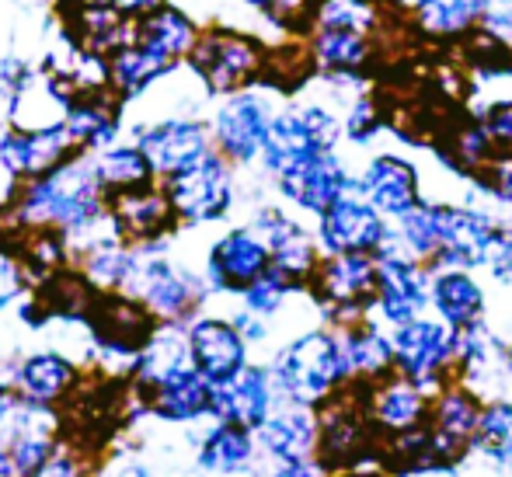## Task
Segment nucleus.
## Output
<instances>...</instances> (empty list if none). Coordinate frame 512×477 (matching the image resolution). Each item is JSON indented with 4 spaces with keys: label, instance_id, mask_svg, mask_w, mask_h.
Masks as SVG:
<instances>
[{
    "label": "nucleus",
    "instance_id": "1",
    "mask_svg": "<svg viewBox=\"0 0 512 477\" xmlns=\"http://www.w3.org/2000/svg\"><path fill=\"white\" fill-rule=\"evenodd\" d=\"M269 370L283 401L304 404L314 411L352 383L335 324H317V328L293 335L272 356Z\"/></svg>",
    "mask_w": 512,
    "mask_h": 477
},
{
    "label": "nucleus",
    "instance_id": "2",
    "mask_svg": "<svg viewBox=\"0 0 512 477\" xmlns=\"http://www.w3.org/2000/svg\"><path fill=\"white\" fill-rule=\"evenodd\" d=\"M314 460L328 474L342 471H366L370 460L380 464V436L370 425L363 408V394L356 383L324 401L317 408V453Z\"/></svg>",
    "mask_w": 512,
    "mask_h": 477
},
{
    "label": "nucleus",
    "instance_id": "3",
    "mask_svg": "<svg viewBox=\"0 0 512 477\" xmlns=\"http://www.w3.org/2000/svg\"><path fill=\"white\" fill-rule=\"evenodd\" d=\"M342 140V112H335L328 101H290L272 115L269 140H265L262 150V168L276 178L293 164L307 161V157L338 150Z\"/></svg>",
    "mask_w": 512,
    "mask_h": 477
},
{
    "label": "nucleus",
    "instance_id": "4",
    "mask_svg": "<svg viewBox=\"0 0 512 477\" xmlns=\"http://www.w3.org/2000/svg\"><path fill=\"white\" fill-rule=\"evenodd\" d=\"M377 276H380L377 255H352V251L328 255L324 251L314 276L307 283V296L314 300V307L321 310L328 324L356 321V317L373 314Z\"/></svg>",
    "mask_w": 512,
    "mask_h": 477
},
{
    "label": "nucleus",
    "instance_id": "5",
    "mask_svg": "<svg viewBox=\"0 0 512 477\" xmlns=\"http://www.w3.org/2000/svg\"><path fill=\"white\" fill-rule=\"evenodd\" d=\"M394 370L422 383L429 394L457 380V331L436 314H422L391 328Z\"/></svg>",
    "mask_w": 512,
    "mask_h": 477
},
{
    "label": "nucleus",
    "instance_id": "6",
    "mask_svg": "<svg viewBox=\"0 0 512 477\" xmlns=\"http://www.w3.org/2000/svg\"><path fill=\"white\" fill-rule=\"evenodd\" d=\"M506 216L481 202H450L436 199V230H439V258L432 269L457 265V269H485L492 248L499 241Z\"/></svg>",
    "mask_w": 512,
    "mask_h": 477
},
{
    "label": "nucleus",
    "instance_id": "7",
    "mask_svg": "<svg viewBox=\"0 0 512 477\" xmlns=\"http://www.w3.org/2000/svg\"><path fill=\"white\" fill-rule=\"evenodd\" d=\"M192 67L216 95H237L251 84H265L269 49L258 39L230 28H213L192 46Z\"/></svg>",
    "mask_w": 512,
    "mask_h": 477
},
{
    "label": "nucleus",
    "instance_id": "8",
    "mask_svg": "<svg viewBox=\"0 0 512 477\" xmlns=\"http://www.w3.org/2000/svg\"><path fill=\"white\" fill-rule=\"evenodd\" d=\"M314 234L321 241V251L328 255H380L394 241V223L352 185L345 195H338L321 216H314Z\"/></svg>",
    "mask_w": 512,
    "mask_h": 477
},
{
    "label": "nucleus",
    "instance_id": "9",
    "mask_svg": "<svg viewBox=\"0 0 512 477\" xmlns=\"http://www.w3.org/2000/svg\"><path fill=\"white\" fill-rule=\"evenodd\" d=\"M380 276H377V300H373V317L398 328L405 321L429 314L432 296V269L418 258H411L398 241H391L380 251Z\"/></svg>",
    "mask_w": 512,
    "mask_h": 477
},
{
    "label": "nucleus",
    "instance_id": "10",
    "mask_svg": "<svg viewBox=\"0 0 512 477\" xmlns=\"http://www.w3.org/2000/svg\"><path fill=\"white\" fill-rule=\"evenodd\" d=\"M481 411H485V397L474 387L460 380H450L432 394L429 408V436L436 443V453L443 460L446 474L457 471L474 450V436H478Z\"/></svg>",
    "mask_w": 512,
    "mask_h": 477
},
{
    "label": "nucleus",
    "instance_id": "11",
    "mask_svg": "<svg viewBox=\"0 0 512 477\" xmlns=\"http://www.w3.org/2000/svg\"><path fill=\"white\" fill-rule=\"evenodd\" d=\"M356 387L363 394V408L370 415V425L377 429L380 443L415 432L429 422L432 394L422 383L408 380L405 373L394 370L373 383H356Z\"/></svg>",
    "mask_w": 512,
    "mask_h": 477
},
{
    "label": "nucleus",
    "instance_id": "12",
    "mask_svg": "<svg viewBox=\"0 0 512 477\" xmlns=\"http://www.w3.org/2000/svg\"><path fill=\"white\" fill-rule=\"evenodd\" d=\"M276 108L258 91H237L216 108L213 119V147L227 157L230 164L262 161L265 140Z\"/></svg>",
    "mask_w": 512,
    "mask_h": 477
},
{
    "label": "nucleus",
    "instance_id": "13",
    "mask_svg": "<svg viewBox=\"0 0 512 477\" xmlns=\"http://www.w3.org/2000/svg\"><path fill=\"white\" fill-rule=\"evenodd\" d=\"M356 189L380 209L391 223L411 213L425 199L422 171L398 150H373L356 171Z\"/></svg>",
    "mask_w": 512,
    "mask_h": 477
},
{
    "label": "nucleus",
    "instance_id": "14",
    "mask_svg": "<svg viewBox=\"0 0 512 477\" xmlns=\"http://www.w3.org/2000/svg\"><path fill=\"white\" fill-rule=\"evenodd\" d=\"M255 234L269 244L272 255V272H279L283 279H290L297 289H307L310 276H314L317 262H321V241L317 234H310L297 216H290L279 206H265L251 220Z\"/></svg>",
    "mask_w": 512,
    "mask_h": 477
},
{
    "label": "nucleus",
    "instance_id": "15",
    "mask_svg": "<svg viewBox=\"0 0 512 477\" xmlns=\"http://www.w3.org/2000/svg\"><path fill=\"white\" fill-rule=\"evenodd\" d=\"M168 199L175 213L189 223H209L227 216L230 202H234V175H230V161L213 150L199 164H192L182 175H171Z\"/></svg>",
    "mask_w": 512,
    "mask_h": 477
},
{
    "label": "nucleus",
    "instance_id": "16",
    "mask_svg": "<svg viewBox=\"0 0 512 477\" xmlns=\"http://www.w3.org/2000/svg\"><path fill=\"white\" fill-rule=\"evenodd\" d=\"M356 185V171L349 168L338 150H324L307 161L286 168L283 175H276V189L290 202L293 209L310 216H321L338 195H345Z\"/></svg>",
    "mask_w": 512,
    "mask_h": 477
},
{
    "label": "nucleus",
    "instance_id": "17",
    "mask_svg": "<svg viewBox=\"0 0 512 477\" xmlns=\"http://www.w3.org/2000/svg\"><path fill=\"white\" fill-rule=\"evenodd\" d=\"M276 397L279 390L269 366L248 363L230 380L213 383V411L209 415H216V422H234L258 432L265 418L276 411Z\"/></svg>",
    "mask_w": 512,
    "mask_h": 477
},
{
    "label": "nucleus",
    "instance_id": "18",
    "mask_svg": "<svg viewBox=\"0 0 512 477\" xmlns=\"http://www.w3.org/2000/svg\"><path fill=\"white\" fill-rule=\"evenodd\" d=\"M272 269L269 244L255 234V227H237L223 234L209 248V283L220 293H244L255 279H262Z\"/></svg>",
    "mask_w": 512,
    "mask_h": 477
},
{
    "label": "nucleus",
    "instance_id": "19",
    "mask_svg": "<svg viewBox=\"0 0 512 477\" xmlns=\"http://www.w3.org/2000/svg\"><path fill=\"white\" fill-rule=\"evenodd\" d=\"M512 377V349L495 335L488 321L457 331V380L474 387L481 397H495L492 387Z\"/></svg>",
    "mask_w": 512,
    "mask_h": 477
},
{
    "label": "nucleus",
    "instance_id": "20",
    "mask_svg": "<svg viewBox=\"0 0 512 477\" xmlns=\"http://www.w3.org/2000/svg\"><path fill=\"white\" fill-rule=\"evenodd\" d=\"M248 349L244 335L237 331L234 321H220V317H199L189 328V352L192 366L209 380L223 383L234 373H241L248 366Z\"/></svg>",
    "mask_w": 512,
    "mask_h": 477
},
{
    "label": "nucleus",
    "instance_id": "21",
    "mask_svg": "<svg viewBox=\"0 0 512 477\" xmlns=\"http://www.w3.org/2000/svg\"><path fill=\"white\" fill-rule=\"evenodd\" d=\"M429 314H436L453 331L481 324L488 321V289L474 276V269H457V265L432 269Z\"/></svg>",
    "mask_w": 512,
    "mask_h": 477
},
{
    "label": "nucleus",
    "instance_id": "22",
    "mask_svg": "<svg viewBox=\"0 0 512 477\" xmlns=\"http://www.w3.org/2000/svg\"><path fill=\"white\" fill-rule=\"evenodd\" d=\"M338 342H342V356L349 366L352 383H373L387 373H394V342L391 328L380 317L366 314L356 321L335 324Z\"/></svg>",
    "mask_w": 512,
    "mask_h": 477
},
{
    "label": "nucleus",
    "instance_id": "23",
    "mask_svg": "<svg viewBox=\"0 0 512 477\" xmlns=\"http://www.w3.org/2000/svg\"><path fill=\"white\" fill-rule=\"evenodd\" d=\"M401 11L411 35L432 46H460L481 21L474 0H401Z\"/></svg>",
    "mask_w": 512,
    "mask_h": 477
},
{
    "label": "nucleus",
    "instance_id": "24",
    "mask_svg": "<svg viewBox=\"0 0 512 477\" xmlns=\"http://www.w3.org/2000/svg\"><path fill=\"white\" fill-rule=\"evenodd\" d=\"M150 168L161 175H182L192 164H199L206 154H213V136L199 122H164L143 140Z\"/></svg>",
    "mask_w": 512,
    "mask_h": 477
},
{
    "label": "nucleus",
    "instance_id": "25",
    "mask_svg": "<svg viewBox=\"0 0 512 477\" xmlns=\"http://www.w3.org/2000/svg\"><path fill=\"white\" fill-rule=\"evenodd\" d=\"M258 443L276 460H314L317 453V411L283 401L258 429Z\"/></svg>",
    "mask_w": 512,
    "mask_h": 477
},
{
    "label": "nucleus",
    "instance_id": "26",
    "mask_svg": "<svg viewBox=\"0 0 512 477\" xmlns=\"http://www.w3.org/2000/svg\"><path fill=\"white\" fill-rule=\"evenodd\" d=\"M154 411L171 422H192L199 415H209L213 411V383L196 366H185L154 387Z\"/></svg>",
    "mask_w": 512,
    "mask_h": 477
},
{
    "label": "nucleus",
    "instance_id": "27",
    "mask_svg": "<svg viewBox=\"0 0 512 477\" xmlns=\"http://www.w3.org/2000/svg\"><path fill=\"white\" fill-rule=\"evenodd\" d=\"M136 286L147 296L150 307L164 317H185L199 303V296H203L196 279L185 276V272H175L168 262H150L147 269L140 272Z\"/></svg>",
    "mask_w": 512,
    "mask_h": 477
},
{
    "label": "nucleus",
    "instance_id": "28",
    "mask_svg": "<svg viewBox=\"0 0 512 477\" xmlns=\"http://www.w3.org/2000/svg\"><path fill=\"white\" fill-rule=\"evenodd\" d=\"M199 464L213 474H241L255 464V432L234 422H216V429L203 439Z\"/></svg>",
    "mask_w": 512,
    "mask_h": 477
},
{
    "label": "nucleus",
    "instance_id": "29",
    "mask_svg": "<svg viewBox=\"0 0 512 477\" xmlns=\"http://www.w3.org/2000/svg\"><path fill=\"white\" fill-rule=\"evenodd\" d=\"M63 129H42V133H14L0 143V157L14 175H42L60 161L63 147H67Z\"/></svg>",
    "mask_w": 512,
    "mask_h": 477
},
{
    "label": "nucleus",
    "instance_id": "30",
    "mask_svg": "<svg viewBox=\"0 0 512 477\" xmlns=\"http://www.w3.org/2000/svg\"><path fill=\"white\" fill-rule=\"evenodd\" d=\"M471 457H481L495 471L512 474V397H488L485 401Z\"/></svg>",
    "mask_w": 512,
    "mask_h": 477
},
{
    "label": "nucleus",
    "instance_id": "31",
    "mask_svg": "<svg viewBox=\"0 0 512 477\" xmlns=\"http://www.w3.org/2000/svg\"><path fill=\"white\" fill-rule=\"evenodd\" d=\"M391 129V105L377 91H356L342 108V133L352 147H373Z\"/></svg>",
    "mask_w": 512,
    "mask_h": 477
},
{
    "label": "nucleus",
    "instance_id": "32",
    "mask_svg": "<svg viewBox=\"0 0 512 477\" xmlns=\"http://www.w3.org/2000/svg\"><path fill=\"white\" fill-rule=\"evenodd\" d=\"M95 328L108 349L129 352V349H140L150 338V317H143V310L133 307L129 300H102Z\"/></svg>",
    "mask_w": 512,
    "mask_h": 477
},
{
    "label": "nucleus",
    "instance_id": "33",
    "mask_svg": "<svg viewBox=\"0 0 512 477\" xmlns=\"http://www.w3.org/2000/svg\"><path fill=\"white\" fill-rule=\"evenodd\" d=\"M196 28L185 14L178 11H154L143 25V46L154 49V53H164V56H182V53H192L196 46Z\"/></svg>",
    "mask_w": 512,
    "mask_h": 477
},
{
    "label": "nucleus",
    "instance_id": "34",
    "mask_svg": "<svg viewBox=\"0 0 512 477\" xmlns=\"http://www.w3.org/2000/svg\"><path fill=\"white\" fill-rule=\"evenodd\" d=\"M70 380H74V366L60 356H35L18 373L21 390L32 401H53V397H60L70 387Z\"/></svg>",
    "mask_w": 512,
    "mask_h": 477
},
{
    "label": "nucleus",
    "instance_id": "35",
    "mask_svg": "<svg viewBox=\"0 0 512 477\" xmlns=\"http://www.w3.org/2000/svg\"><path fill=\"white\" fill-rule=\"evenodd\" d=\"M171 213H175V206H171V199H164V195H133V199H126L119 206V220L122 227L129 230V234L136 237H150L157 234V230L168 227Z\"/></svg>",
    "mask_w": 512,
    "mask_h": 477
},
{
    "label": "nucleus",
    "instance_id": "36",
    "mask_svg": "<svg viewBox=\"0 0 512 477\" xmlns=\"http://www.w3.org/2000/svg\"><path fill=\"white\" fill-rule=\"evenodd\" d=\"M154 168H150L143 150H112L98 161V182L115 185V189H140L150 182Z\"/></svg>",
    "mask_w": 512,
    "mask_h": 477
},
{
    "label": "nucleus",
    "instance_id": "37",
    "mask_svg": "<svg viewBox=\"0 0 512 477\" xmlns=\"http://www.w3.org/2000/svg\"><path fill=\"white\" fill-rule=\"evenodd\" d=\"M168 67H171V56L154 53V49L143 46V49H126V53L115 60L112 74H115V81H119L122 91H140L143 84H150Z\"/></svg>",
    "mask_w": 512,
    "mask_h": 477
},
{
    "label": "nucleus",
    "instance_id": "38",
    "mask_svg": "<svg viewBox=\"0 0 512 477\" xmlns=\"http://www.w3.org/2000/svg\"><path fill=\"white\" fill-rule=\"evenodd\" d=\"M293 293H307V289H297L290 283V279H283L279 272H265L262 279H255L248 289H244V310H251V314H262V317H276L279 310L290 303Z\"/></svg>",
    "mask_w": 512,
    "mask_h": 477
},
{
    "label": "nucleus",
    "instance_id": "39",
    "mask_svg": "<svg viewBox=\"0 0 512 477\" xmlns=\"http://www.w3.org/2000/svg\"><path fill=\"white\" fill-rule=\"evenodd\" d=\"M474 115L485 122V129L492 133L495 147H499L502 154H512V95L485 101Z\"/></svg>",
    "mask_w": 512,
    "mask_h": 477
},
{
    "label": "nucleus",
    "instance_id": "40",
    "mask_svg": "<svg viewBox=\"0 0 512 477\" xmlns=\"http://www.w3.org/2000/svg\"><path fill=\"white\" fill-rule=\"evenodd\" d=\"M485 272L502 289H512V220H506V227H502V234H499V241H495Z\"/></svg>",
    "mask_w": 512,
    "mask_h": 477
},
{
    "label": "nucleus",
    "instance_id": "41",
    "mask_svg": "<svg viewBox=\"0 0 512 477\" xmlns=\"http://www.w3.org/2000/svg\"><path fill=\"white\" fill-rule=\"evenodd\" d=\"M478 28L485 35H492L499 46H506L512 53V4H502V7H485L481 11V21Z\"/></svg>",
    "mask_w": 512,
    "mask_h": 477
},
{
    "label": "nucleus",
    "instance_id": "42",
    "mask_svg": "<svg viewBox=\"0 0 512 477\" xmlns=\"http://www.w3.org/2000/svg\"><path fill=\"white\" fill-rule=\"evenodd\" d=\"M234 324H237V331H241L248 345H258V342H265V338H269V317H262V314L241 310V314L234 317Z\"/></svg>",
    "mask_w": 512,
    "mask_h": 477
},
{
    "label": "nucleus",
    "instance_id": "43",
    "mask_svg": "<svg viewBox=\"0 0 512 477\" xmlns=\"http://www.w3.org/2000/svg\"><path fill=\"white\" fill-rule=\"evenodd\" d=\"M269 477H328L317 460H276Z\"/></svg>",
    "mask_w": 512,
    "mask_h": 477
},
{
    "label": "nucleus",
    "instance_id": "44",
    "mask_svg": "<svg viewBox=\"0 0 512 477\" xmlns=\"http://www.w3.org/2000/svg\"><path fill=\"white\" fill-rule=\"evenodd\" d=\"M21 289V272L18 265L11 262L7 255H0V307H4L7 300H14Z\"/></svg>",
    "mask_w": 512,
    "mask_h": 477
},
{
    "label": "nucleus",
    "instance_id": "45",
    "mask_svg": "<svg viewBox=\"0 0 512 477\" xmlns=\"http://www.w3.org/2000/svg\"><path fill=\"white\" fill-rule=\"evenodd\" d=\"M32 477H77V467H74V460L56 457V460H46Z\"/></svg>",
    "mask_w": 512,
    "mask_h": 477
},
{
    "label": "nucleus",
    "instance_id": "46",
    "mask_svg": "<svg viewBox=\"0 0 512 477\" xmlns=\"http://www.w3.org/2000/svg\"><path fill=\"white\" fill-rule=\"evenodd\" d=\"M115 4L126 7V11H157L164 0H115Z\"/></svg>",
    "mask_w": 512,
    "mask_h": 477
},
{
    "label": "nucleus",
    "instance_id": "47",
    "mask_svg": "<svg viewBox=\"0 0 512 477\" xmlns=\"http://www.w3.org/2000/svg\"><path fill=\"white\" fill-rule=\"evenodd\" d=\"M119 477H157L154 471H147L143 464H129V467H122V474Z\"/></svg>",
    "mask_w": 512,
    "mask_h": 477
},
{
    "label": "nucleus",
    "instance_id": "48",
    "mask_svg": "<svg viewBox=\"0 0 512 477\" xmlns=\"http://www.w3.org/2000/svg\"><path fill=\"white\" fill-rule=\"evenodd\" d=\"M328 477H387V474H366V471H342V474H328Z\"/></svg>",
    "mask_w": 512,
    "mask_h": 477
},
{
    "label": "nucleus",
    "instance_id": "49",
    "mask_svg": "<svg viewBox=\"0 0 512 477\" xmlns=\"http://www.w3.org/2000/svg\"><path fill=\"white\" fill-rule=\"evenodd\" d=\"M474 4L485 11V7H502V4H512V0H474Z\"/></svg>",
    "mask_w": 512,
    "mask_h": 477
},
{
    "label": "nucleus",
    "instance_id": "50",
    "mask_svg": "<svg viewBox=\"0 0 512 477\" xmlns=\"http://www.w3.org/2000/svg\"><path fill=\"white\" fill-rule=\"evenodd\" d=\"M408 477H432V474H408Z\"/></svg>",
    "mask_w": 512,
    "mask_h": 477
}]
</instances>
